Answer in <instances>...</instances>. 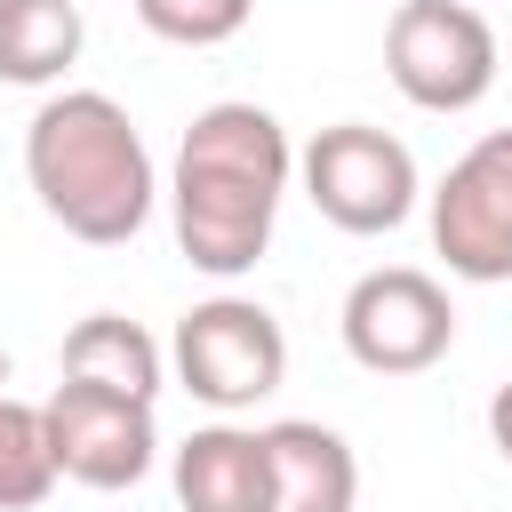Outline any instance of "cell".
I'll return each instance as SVG.
<instances>
[{
    "instance_id": "1",
    "label": "cell",
    "mask_w": 512,
    "mask_h": 512,
    "mask_svg": "<svg viewBox=\"0 0 512 512\" xmlns=\"http://www.w3.org/2000/svg\"><path fill=\"white\" fill-rule=\"evenodd\" d=\"M288 176H296V152H288V128L264 104L224 96V104L192 112L176 168H168V216H176L184 264H200L208 280L256 272L264 248H272Z\"/></svg>"
},
{
    "instance_id": "2",
    "label": "cell",
    "mask_w": 512,
    "mask_h": 512,
    "mask_svg": "<svg viewBox=\"0 0 512 512\" xmlns=\"http://www.w3.org/2000/svg\"><path fill=\"white\" fill-rule=\"evenodd\" d=\"M24 184L88 248L136 240L152 200H160L152 152H144L136 120L104 88H64V96H48L32 112V128H24Z\"/></svg>"
},
{
    "instance_id": "3",
    "label": "cell",
    "mask_w": 512,
    "mask_h": 512,
    "mask_svg": "<svg viewBox=\"0 0 512 512\" xmlns=\"http://www.w3.org/2000/svg\"><path fill=\"white\" fill-rule=\"evenodd\" d=\"M296 176H304V200L336 224V232H400L424 200V176H416V152L376 128V120H336L320 128L304 152H296Z\"/></svg>"
},
{
    "instance_id": "4",
    "label": "cell",
    "mask_w": 512,
    "mask_h": 512,
    "mask_svg": "<svg viewBox=\"0 0 512 512\" xmlns=\"http://www.w3.org/2000/svg\"><path fill=\"white\" fill-rule=\"evenodd\" d=\"M168 368H176V384H184L200 408L232 416V408H256V400L280 392V376H288V336H280V320H272L256 296H208V304H192V312L176 320Z\"/></svg>"
},
{
    "instance_id": "5",
    "label": "cell",
    "mask_w": 512,
    "mask_h": 512,
    "mask_svg": "<svg viewBox=\"0 0 512 512\" xmlns=\"http://www.w3.org/2000/svg\"><path fill=\"white\" fill-rule=\"evenodd\" d=\"M384 72L416 112H472L496 88V24L472 0H400L384 24Z\"/></svg>"
},
{
    "instance_id": "6",
    "label": "cell",
    "mask_w": 512,
    "mask_h": 512,
    "mask_svg": "<svg viewBox=\"0 0 512 512\" xmlns=\"http://www.w3.org/2000/svg\"><path fill=\"white\" fill-rule=\"evenodd\" d=\"M336 328H344V352H352L368 376H424V368H440L448 344H456V304H448V288H440L432 272H416V264H376V272H360V280L344 288Z\"/></svg>"
},
{
    "instance_id": "7",
    "label": "cell",
    "mask_w": 512,
    "mask_h": 512,
    "mask_svg": "<svg viewBox=\"0 0 512 512\" xmlns=\"http://www.w3.org/2000/svg\"><path fill=\"white\" fill-rule=\"evenodd\" d=\"M432 248L456 280H512V128H488L432 184Z\"/></svg>"
},
{
    "instance_id": "8",
    "label": "cell",
    "mask_w": 512,
    "mask_h": 512,
    "mask_svg": "<svg viewBox=\"0 0 512 512\" xmlns=\"http://www.w3.org/2000/svg\"><path fill=\"white\" fill-rule=\"evenodd\" d=\"M48 416V456H56V480H80V488H136L152 464H160V424H152V400H128V392H96V384H56L40 400Z\"/></svg>"
},
{
    "instance_id": "9",
    "label": "cell",
    "mask_w": 512,
    "mask_h": 512,
    "mask_svg": "<svg viewBox=\"0 0 512 512\" xmlns=\"http://www.w3.org/2000/svg\"><path fill=\"white\" fill-rule=\"evenodd\" d=\"M184 512H272V448L248 424H200L168 456Z\"/></svg>"
},
{
    "instance_id": "10",
    "label": "cell",
    "mask_w": 512,
    "mask_h": 512,
    "mask_svg": "<svg viewBox=\"0 0 512 512\" xmlns=\"http://www.w3.org/2000/svg\"><path fill=\"white\" fill-rule=\"evenodd\" d=\"M272 448V512H352L360 504V456L344 432L312 424V416H280L264 424Z\"/></svg>"
},
{
    "instance_id": "11",
    "label": "cell",
    "mask_w": 512,
    "mask_h": 512,
    "mask_svg": "<svg viewBox=\"0 0 512 512\" xmlns=\"http://www.w3.org/2000/svg\"><path fill=\"white\" fill-rule=\"evenodd\" d=\"M64 384H96V392H128V400H160V376H168V352L128 320V312H88L72 320L64 352H56Z\"/></svg>"
},
{
    "instance_id": "12",
    "label": "cell",
    "mask_w": 512,
    "mask_h": 512,
    "mask_svg": "<svg viewBox=\"0 0 512 512\" xmlns=\"http://www.w3.org/2000/svg\"><path fill=\"white\" fill-rule=\"evenodd\" d=\"M88 48L80 0H0V80L8 88H56Z\"/></svg>"
},
{
    "instance_id": "13",
    "label": "cell",
    "mask_w": 512,
    "mask_h": 512,
    "mask_svg": "<svg viewBox=\"0 0 512 512\" xmlns=\"http://www.w3.org/2000/svg\"><path fill=\"white\" fill-rule=\"evenodd\" d=\"M56 488V456H48V416L16 392H0V512H32Z\"/></svg>"
},
{
    "instance_id": "14",
    "label": "cell",
    "mask_w": 512,
    "mask_h": 512,
    "mask_svg": "<svg viewBox=\"0 0 512 512\" xmlns=\"http://www.w3.org/2000/svg\"><path fill=\"white\" fill-rule=\"evenodd\" d=\"M256 16V0H136V24L168 48H224L240 40Z\"/></svg>"
},
{
    "instance_id": "15",
    "label": "cell",
    "mask_w": 512,
    "mask_h": 512,
    "mask_svg": "<svg viewBox=\"0 0 512 512\" xmlns=\"http://www.w3.org/2000/svg\"><path fill=\"white\" fill-rule=\"evenodd\" d=\"M488 440H496V456L512 464V376L496 384V400H488Z\"/></svg>"
},
{
    "instance_id": "16",
    "label": "cell",
    "mask_w": 512,
    "mask_h": 512,
    "mask_svg": "<svg viewBox=\"0 0 512 512\" xmlns=\"http://www.w3.org/2000/svg\"><path fill=\"white\" fill-rule=\"evenodd\" d=\"M0 392H8V352H0Z\"/></svg>"
}]
</instances>
